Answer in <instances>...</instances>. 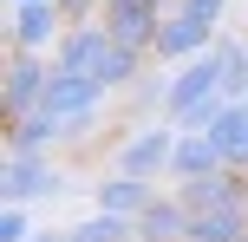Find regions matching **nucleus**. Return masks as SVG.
Instances as JSON below:
<instances>
[{"label":"nucleus","mask_w":248,"mask_h":242,"mask_svg":"<svg viewBox=\"0 0 248 242\" xmlns=\"http://www.w3.org/2000/svg\"><path fill=\"white\" fill-rule=\"evenodd\" d=\"M52 65H59V72L92 79V85H105V92H131L137 72H144V52H124L118 39L105 33V20H78V26H65Z\"/></svg>","instance_id":"f257e3e1"},{"label":"nucleus","mask_w":248,"mask_h":242,"mask_svg":"<svg viewBox=\"0 0 248 242\" xmlns=\"http://www.w3.org/2000/svg\"><path fill=\"white\" fill-rule=\"evenodd\" d=\"M46 85H52V52H13L7 72H0V125H13V118L39 112Z\"/></svg>","instance_id":"7ed1b4c3"},{"label":"nucleus","mask_w":248,"mask_h":242,"mask_svg":"<svg viewBox=\"0 0 248 242\" xmlns=\"http://www.w3.org/2000/svg\"><path fill=\"white\" fill-rule=\"evenodd\" d=\"M209 46H216V26H209V20H196V13H183V7H170V13H163V26H157V46H150V59L170 72V65L202 59Z\"/></svg>","instance_id":"0eeeda50"},{"label":"nucleus","mask_w":248,"mask_h":242,"mask_svg":"<svg viewBox=\"0 0 248 242\" xmlns=\"http://www.w3.org/2000/svg\"><path fill=\"white\" fill-rule=\"evenodd\" d=\"M170 157H176V125H137L131 138L111 151V170L118 177L157 183V177H170Z\"/></svg>","instance_id":"39448f33"},{"label":"nucleus","mask_w":248,"mask_h":242,"mask_svg":"<svg viewBox=\"0 0 248 242\" xmlns=\"http://www.w3.org/2000/svg\"><path fill=\"white\" fill-rule=\"evenodd\" d=\"M242 105H248V98H242Z\"/></svg>","instance_id":"4be33fe9"},{"label":"nucleus","mask_w":248,"mask_h":242,"mask_svg":"<svg viewBox=\"0 0 248 242\" xmlns=\"http://www.w3.org/2000/svg\"><path fill=\"white\" fill-rule=\"evenodd\" d=\"M189 242H248V203H235V210H216V216H196Z\"/></svg>","instance_id":"4468645a"},{"label":"nucleus","mask_w":248,"mask_h":242,"mask_svg":"<svg viewBox=\"0 0 248 242\" xmlns=\"http://www.w3.org/2000/svg\"><path fill=\"white\" fill-rule=\"evenodd\" d=\"M229 105H235V92H229V72H222L216 52H202V59H189V65H170L163 112H170L176 131H209Z\"/></svg>","instance_id":"f03ea898"},{"label":"nucleus","mask_w":248,"mask_h":242,"mask_svg":"<svg viewBox=\"0 0 248 242\" xmlns=\"http://www.w3.org/2000/svg\"><path fill=\"white\" fill-rule=\"evenodd\" d=\"M242 190H248V170H242Z\"/></svg>","instance_id":"aec40b11"},{"label":"nucleus","mask_w":248,"mask_h":242,"mask_svg":"<svg viewBox=\"0 0 248 242\" xmlns=\"http://www.w3.org/2000/svg\"><path fill=\"white\" fill-rule=\"evenodd\" d=\"M150 196H157V183H144V177H118V170H111V177L92 190V210H105V216H131V223H137V216L150 210Z\"/></svg>","instance_id":"9b49d317"},{"label":"nucleus","mask_w":248,"mask_h":242,"mask_svg":"<svg viewBox=\"0 0 248 242\" xmlns=\"http://www.w3.org/2000/svg\"><path fill=\"white\" fill-rule=\"evenodd\" d=\"M137 242H144V236H137Z\"/></svg>","instance_id":"412c9836"},{"label":"nucleus","mask_w":248,"mask_h":242,"mask_svg":"<svg viewBox=\"0 0 248 242\" xmlns=\"http://www.w3.org/2000/svg\"><path fill=\"white\" fill-rule=\"evenodd\" d=\"M209 170H229L222 144H216L209 131H176V157H170V183H183V177H209Z\"/></svg>","instance_id":"9d476101"},{"label":"nucleus","mask_w":248,"mask_h":242,"mask_svg":"<svg viewBox=\"0 0 248 242\" xmlns=\"http://www.w3.org/2000/svg\"><path fill=\"white\" fill-rule=\"evenodd\" d=\"M65 177L46 164V151H20V144H7V164H0V203H46V196H59Z\"/></svg>","instance_id":"20e7f679"},{"label":"nucleus","mask_w":248,"mask_h":242,"mask_svg":"<svg viewBox=\"0 0 248 242\" xmlns=\"http://www.w3.org/2000/svg\"><path fill=\"white\" fill-rule=\"evenodd\" d=\"M65 7L39 0V7H7V52H59L65 39Z\"/></svg>","instance_id":"423d86ee"},{"label":"nucleus","mask_w":248,"mask_h":242,"mask_svg":"<svg viewBox=\"0 0 248 242\" xmlns=\"http://www.w3.org/2000/svg\"><path fill=\"white\" fill-rule=\"evenodd\" d=\"M7 7H39V0H7Z\"/></svg>","instance_id":"6ab92c4d"},{"label":"nucleus","mask_w":248,"mask_h":242,"mask_svg":"<svg viewBox=\"0 0 248 242\" xmlns=\"http://www.w3.org/2000/svg\"><path fill=\"white\" fill-rule=\"evenodd\" d=\"M65 242H137V223L131 216H105V210H92V216H78Z\"/></svg>","instance_id":"ddd939ff"},{"label":"nucleus","mask_w":248,"mask_h":242,"mask_svg":"<svg viewBox=\"0 0 248 242\" xmlns=\"http://www.w3.org/2000/svg\"><path fill=\"white\" fill-rule=\"evenodd\" d=\"M33 242H65V229H39V236H33Z\"/></svg>","instance_id":"a211bd4d"},{"label":"nucleus","mask_w":248,"mask_h":242,"mask_svg":"<svg viewBox=\"0 0 248 242\" xmlns=\"http://www.w3.org/2000/svg\"><path fill=\"white\" fill-rule=\"evenodd\" d=\"M189 229H196V210H189L183 203V196H150V210H144V216H137V236H144V242H189Z\"/></svg>","instance_id":"1a4fd4ad"},{"label":"nucleus","mask_w":248,"mask_h":242,"mask_svg":"<svg viewBox=\"0 0 248 242\" xmlns=\"http://www.w3.org/2000/svg\"><path fill=\"white\" fill-rule=\"evenodd\" d=\"M59 7H65V20L78 26V20H98V7H105V0H59Z\"/></svg>","instance_id":"f3484780"},{"label":"nucleus","mask_w":248,"mask_h":242,"mask_svg":"<svg viewBox=\"0 0 248 242\" xmlns=\"http://www.w3.org/2000/svg\"><path fill=\"white\" fill-rule=\"evenodd\" d=\"M209 138L222 144L229 170H248V105H242V98H235V105H229V112H222V118L209 125Z\"/></svg>","instance_id":"f8f14e48"},{"label":"nucleus","mask_w":248,"mask_h":242,"mask_svg":"<svg viewBox=\"0 0 248 242\" xmlns=\"http://www.w3.org/2000/svg\"><path fill=\"white\" fill-rule=\"evenodd\" d=\"M39 229H33V216H26V203H7L0 210V242H33Z\"/></svg>","instance_id":"2eb2a0df"},{"label":"nucleus","mask_w":248,"mask_h":242,"mask_svg":"<svg viewBox=\"0 0 248 242\" xmlns=\"http://www.w3.org/2000/svg\"><path fill=\"white\" fill-rule=\"evenodd\" d=\"M183 13H196V20H209V26H222V13H229V0H176Z\"/></svg>","instance_id":"dca6fc26"},{"label":"nucleus","mask_w":248,"mask_h":242,"mask_svg":"<svg viewBox=\"0 0 248 242\" xmlns=\"http://www.w3.org/2000/svg\"><path fill=\"white\" fill-rule=\"evenodd\" d=\"M176 196H183L196 216H216V210H235L248 203V190H242V170H209V177H183L176 183Z\"/></svg>","instance_id":"6e6552de"}]
</instances>
